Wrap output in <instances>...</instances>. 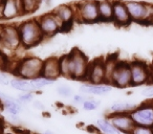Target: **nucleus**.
Wrapping results in <instances>:
<instances>
[{
	"label": "nucleus",
	"mask_w": 153,
	"mask_h": 134,
	"mask_svg": "<svg viewBox=\"0 0 153 134\" xmlns=\"http://www.w3.org/2000/svg\"><path fill=\"white\" fill-rule=\"evenodd\" d=\"M137 105L126 101H115L109 107V113H130Z\"/></svg>",
	"instance_id": "aec40b11"
},
{
	"label": "nucleus",
	"mask_w": 153,
	"mask_h": 134,
	"mask_svg": "<svg viewBox=\"0 0 153 134\" xmlns=\"http://www.w3.org/2000/svg\"><path fill=\"white\" fill-rule=\"evenodd\" d=\"M130 134H153V128L144 127V126H135Z\"/></svg>",
	"instance_id": "2f4dec72"
},
{
	"label": "nucleus",
	"mask_w": 153,
	"mask_h": 134,
	"mask_svg": "<svg viewBox=\"0 0 153 134\" xmlns=\"http://www.w3.org/2000/svg\"><path fill=\"white\" fill-rule=\"evenodd\" d=\"M56 92L59 96L61 98H72V96L74 94V89L70 87L69 85L67 84H59V85L56 87Z\"/></svg>",
	"instance_id": "bb28decb"
},
{
	"label": "nucleus",
	"mask_w": 153,
	"mask_h": 134,
	"mask_svg": "<svg viewBox=\"0 0 153 134\" xmlns=\"http://www.w3.org/2000/svg\"><path fill=\"white\" fill-rule=\"evenodd\" d=\"M41 76L45 79L56 82L60 77V68H59V58L49 57L43 60V66Z\"/></svg>",
	"instance_id": "f3484780"
},
{
	"label": "nucleus",
	"mask_w": 153,
	"mask_h": 134,
	"mask_svg": "<svg viewBox=\"0 0 153 134\" xmlns=\"http://www.w3.org/2000/svg\"><path fill=\"white\" fill-rule=\"evenodd\" d=\"M2 4H3V0H0V20H1V12H2Z\"/></svg>",
	"instance_id": "4c0bfd02"
},
{
	"label": "nucleus",
	"mask_w": 153,
	"mask_h": 134,
	"mask_svg": "<svg viewBox=\"0 0 153 134\" xmlns=\"http://www.w3.org/2000/svg\"><path fill=\"white\" fill-rule=\"evenodd\" d=\"M98 12L100 22H112L113 0H98Z\"/></svg>",
	"instance_id": "a211bd4d"
},
{
	"label": "nucleus",
	"mask_w": 153,
	"mask_h": 134,
	"mask_svg": "<svg viewBox=\"0 0 153 134\" xmlns=\"http://www.w3.org/2000/svg\"><path fill=\"white\" fill-rule=\"evenodd\" d=\"M24 15V10L22 7L21 0H3L2 12H1V20L11 21L18 17Z\"/></svg>",
	"instance_id": "2eb2a0df"
},
{
	"label": "nucleus",
	"mask_w": 153,
	"mask_h": 134,
	"mask_svg": "<svg viewBox=\"0 0 153 134\" xmlns=\"http://www.w3.org/2000/svg\"><path fill=\"white\" fill-rule=\"evenodd\" d=\"M89 98H91V96H85V94L83 93H74V96H72L71 100H72V103H74V105H76V106H82L83 105V103L85 102L86 100H88Z\"/></svg>",
	"instance_id": "7c9ffc66"
},
{
	"label": "nucleus",
	"mask_w": 153,
	"mask_h": 134,
	"mask_svg": "<svg viewBox=\"0 0 153 134\" xmlns=\"http://www.w3.org/2000/svg\"><path fill=\"white\" fill-rule=\"evenodd\" d=\"M1 103L4 107V111L10 115H19L23 111L24 105H22L17 98H14L12 96H10L7 100Z\"/></svg>",
	"instance_id": "6ab92c4d"
},
{
	"label": "nucleus",
	"mask_w": 153,
	"mask_h": 134,
	"mask_svg": "<svg viewBox=\"0 0 153 134\" xmlns=\"http://www.w3.org/2000/svg\"><path fill=\"white\" fill-rule=\"evenodd\" d=\"M1 32H2V24H0V38H1Z\"/></svg>",
	"instance_id": "ea45409f"
},
{
	"label": "nucleus",
	"mask_w": 153,
	"mask_h": 134,
	"mask_svg": "<svg viewBox=\"0 0 153 134\" xmlns=\"http://www.w3.org/2000/svg\"><path fill=\"white\" fill-rule=\"evenodd\" d=\"M59 68H60V75H61V77L68 80H71L70 69H69V60H68L67 53L59 57Z\"/></svg>",
	"instance_id": "393cba45"
},
{
	"label": "nucleus",
	"mask_w": 153,
	"mask_h": 134,
	"mask_svg": "<svg viewBox=\"0 0 153 134\" xmlns=\"http://www.w3.org/2000/svg\"><path fill=\"white\" fill-rule=\"evenodd\" d=\"M53 83H55L53 81L45 79L42 76H40V77L36 78V79H34V80H30V84H32L33 91L34 92L39 91V90L43 89V88L47 87V86H49V85H53Z\"/></svg>",
	"instance_id": "a878e982"
},
{
	"label": "nucleus",
	"mask_w": 153,
	"mask_h": 134,
	"mask_svg": "<svg viewBox=\"0 0 153 134\" xmlns=\"http://www.w3.org/2000/svg\"><path fill=\"white\" fill-rule=\"evenodd\" d=\"M85 82L91 84H107L104 58H97L90 61Z\"/></svg>",
	"instance_id": "9b49d317"
},
{
	"label": "nucleus",
	"mask_w": 153,
	"mask_h": 134,
	"mask_svg": "<svg viewBox=\"0 0 153 134\" xmlns=\"http://www.w3.org/2000/svg\"><path fill=\"white\" fill-rule=\"evenodd\" d=\"M131 70V87H140L151 83V67L140 60L129 62Z\"/></svg>",
	"instance_id": "423d86ee"
},
{
	"label": "nucleus",
	"mask_w": 153,
	"mask_h": 134,
	"mask_svg": "<svg viewBox=\"0 0 153 134\" xmlns=\"http://www.w3.org/2000/svg\"><path fill=\"white\" fill-rule=\"evenodd\" d=\"M140 94L146 98H153V83L145 85L140 91Z\"/></svg>",
	"instance_id": "72a5a7b5"
},
{
	"label": "nucleus",
	"mask_w": 153,
	"mask_h": 134,
	"mask_svg": "<svg viewBox=\"0 0 153 134\" xmlns=\"http://www.w3.org/2000/svg\"><path fill=\"white\" fill-rule=\"evenodd\" d=\"M113 86L110 84H91L83 82L79 87V92L88 96H106L112 91Z\"/></svg>",
	"instance_id": "dca6fc26"
},
{
	"label": "nucleus",
	"mask_w": 153,
	"mask_h": 134,
	"mask_svg": "<svg viewBox=\"0 0 153 134\" xmlns=\"http://www.w3.org/2000/svg\"><path fill=\"white\" fill-rule=\"evenodd\" d=\"M18 30L21 47L24 50L34 48L45 40L39 27L37 18H30L20 22L18 24Z\"/></svg>",
	"instance_id": "f03ea898"
},
{
	"label": "nucleus",
	"mask_w": 153,
	"mask_h": 134,
	"mask_svg": "<svg viewBox=\"0 0 153 134\" xmlns=\"http://www.w3.org/2000/svg\"><path fill=\"white\" fill-rule=\"evenodd\" d=\"M17 98L20 101L22 105H27L30 103H33L34 101V92H21L18 94Z\"/></svg>",
	"instance_id": "c85d7f7f"
},
{
	"label": "nucleus",
	"mask_w": 153,
	"mask_h": 134,
	"mask_svg": "<svg viewBox=\"0 0 153 134\" xmlns=\"http://www.w3.org/2000/svg\"><path fill=\"white\" fill-rule=\"evenodd\" d=\"M106 117L122 134H130L135 127L130 113H108Z\"/></svg>",
	"instance_id": "ddd939ff"
},
{
	"label": "nucleus",
	"mask_w": 153,
	"mask_h": 134,
	"mask_svg": "<svg viewBox=\"0 0 153 134\" xmlns=\"http://www.w3.org/2000/svg\"><path fill=\"white\" fill-rule=\"evenodd\" d=\"M43 134H55V132H53L51 130H46Z\"/></svg>",
	"instance_id": "58836bf2"
},
{
	"label": "nucleus",
	"mask_w": 153,
	"mask_h": 134,
	"mask_svg": "<svg viewBox=\"0 0 153 134\" xmlns=\"http://www.w3.org/2000/svg\"><path fill=\"white\" fill-rule=\"evenodd\" d=\"M33 107H34L35 109H38V110H44L45 109V105L43 104L41 101H38V100H34L32 103Z\"/></svg>",
	"instance_id": "c9c22d12"
},
{
	"label": "nucleus",
	"mask_w": 153,
	"mask_h": 134,
	"mask_svg": "<svg viewBox=\"0 0 153 134\" xmlns=\"http://www.w3.org/2000/svg\"><path fill=\"white\" fill-rule=\"evenodd\" d=\"M96 126L102 134H122L120 131H117L112 124L109 121L107 117H100L97 119Z\"/></svg>",
	"instance_id": "5701e85b"
},
{
	"label": "nucleus",
	"mask_w": 153,
	"mask_h": 134,
	"mask_svg": "<svg viewBox=\"0 0 153 134\" xmlns=\"http://www.w3.org/2000/svg\"><path fill=\"white\" fill-rule=\"evenodd\" d=\"M152 103H153V101H152Z\"/></svg>",
	"instance_id": "a19ab883"
},
{
	"label": "nucleus",
	"mask_w": 153,
	"mask_h": 134,
	"mask_svg": "<svg viewBox=\"0 0 153 134\" xmlns=\"http://www.w3.org/2000/svg\"><path fill=\"white\" fill-rule=\"evenodd\" d=\"M10 63H11V60L9 59V57L2 50H0V70L9 71Z\"/></svg>",
	"instance_id": "c756f323"
},
{
	"label": "nucleus",
	"mask_w": 153,
	"mask_h": 134,
	"mask_svg": "<svg viewBox=\"0 0 153 134\" xmlns=\"http://www.w3.org/2000/svg\"><path fill=\"white\" fill-rule=\"evenodd\" d=\"M0 45L7 50L17 51L21 47L18 25L15 24H2V32L0 38Z\"/></svg>",
	"instance_id": "0eeeda50"
},
{
	"label": "nucleus",
	"mask_w": 153,
	"mask_h": 134,
	"mask_svg": "<svg viewBox=\"0 0 153 134\" xmlns=\"http://www.w3.org/2000/svg\"><path fill=\"white\" fill-rule=\"evenodd\" d=\"M119 61H120V59L117 58V56H115V55H110L104 59L105 75H106V83L107 84H110L112 73H113V71H114Z\"/></svg>",
	"instance_id": "4be33fe9"
},
{
	"label": "nucleus",
	"mask_w": 153,
	"mask_h": 134,
	"mask_svg": "<svg viewBox=\"0 0 153 134\" xmlns=\"http://www.w3.org/2000/svg\"><path fill=\"white\" fill-rule=\"evenodd\" d=\"M69 60V69L71 80L85 82L90 60L79 48H72L67 53Z\"/></svg>",
	"instance_id": "7ed1b4c3"
},
{
	"label": "nucleus",
	"mask_w": 153,
	"mask_h": 134,
	"mask_svg": "<svg viewBox=\"0 0 153 134\" xmlns=\"http://www.w3.org/2000/svg\"><path fill=\"white\" fill-rule=\"evenodd\" d=\"M110 85L119 89L131 87V70L129 62L120 60L112 73Z\"/></svg>",
	"instance_id": "6e6552de"
},
{
	"label": "nucleus",
	"mask_w": 153,
	"mask_h": 134,
	"mask_svg": "<svg viewBox=\"0 0 153 134\" xmlns=\"http://www.w3.org/2000/svg\"><path fill=\"white\" fill-rule=\"evenodd\" d=\"M7 121H9V124L15 126V127H18V126H20L22 124V119L20 118L19 115H10L9 114Z\"/></svg>",
	"instance_id": "f704fd0d"
},
{
	"label": "nucleus",
	"mask_w": 153,
	"mask_h": 134,
	"mask_svg": "<svg viewBox=\"0 0 153 134\" xmlns=\"http://www.w3.org/2000/svg\"><path fill=\"white\" fill-rule=\"evenodd\" d=\"M10 87L13 88L14 90H18L21 92H34L30 80H25L18 77L12 78Z\"/></svg>",
	"instance_id": "412c9836"
},
{
	"label": "nucleus",
	"mask_w": 153,
	"mask_h": 134,
	"mask_svg": "<svg viewBox=\"0 0 153 134\" xmlns=\"http://www.w3.org/2000/svg\"><path fill=\"white\" fill-rule=\"evenodd\" d=\"M22 7L24 10V15H32L43 3V0H21Z\"/></svg>",
	"instance_id": "b1692460"
},
{
	"label": "nucleus",
	"mask_w": 153,
	"mask_h": 134,
	"mask_svg": "<svg viewBox=\"0 0 153 134\" xmlns=\"http://www.w3.org/2000/svg\"><path fill=\"white\" fill-rule=\"evenodd\" d=\"M135 126L153 128V103L146 102L137 105L130 112Z\"/></svg>",
	"instance_id": "1a4fd4ad"
},
{
	"label": "nucleus",
	"mask_w": 153,
	"mask_h": 134,
	"mask_svg": "<svg viewBox=\"0 0 153 134\" xmlns=\"http://www.w3.org/2000/svg\"><path fill=\"white\" fill-rule=\"evenodd\" d=\"M132 22L146 25L149 11V2L144 0H127L125 1Z\"/></svg>",
	"instance_id": "9d476101"
},
{
	"label": "nucleus",
	"mask_w": 153,
	"mask_h": 134,
	"mask_svg": "<svg viewBox=\"0 0 153 134\" xmlns=\"http://www.w3.org/2000/svg\"><path fill=\"white\" fill-rule=\"evenodd\" d=\"M11 76L10 73L7 70H0V85L2 86H10L11 84Z\"/></svg>",
	"instance_id": "473e14b6"
},
{
	"label": "nucleus",
	"mask_w": 153,
	"mask_h": 134,
	"mask_svg": "<svg viewBox=\"0 0 153 134\" xmlns=\"http://www.w3.org/2000/svg\"><path fill=\"white\" fill-rule=\"evenodd\" d=\"M37 21L45 40L53 38L57 34L63 32V24L59 18L53 13V11L41 15L40 17L37 18Z\"/></svg>",
	"instance_id": "39448f33"
},
{
	"label": "nucleus",
	"mask_w": 153,
	"mask_h": 134,
	"mask_svg": "<svg viewBox=\"0 0 153 134\" xmlns=\"http://www.w3.org/2000/svg\"><path fill=\"white\" fill-rule=\"evenodd\" d=\"M3 129H4L3 121H0V134H4V133H3Z\"/></svg>",
	"instance_id": "e433bc0d"
},
{
	"label": "nucleus",
	"mask_w": 153,
	"mask_h": 134,
	"mask_svg": "<svg viewBox=\"0 0 153 134\" xmlns=\"http://www.w3.org/2000/svg\"><path fill=\"white\" fill-rule=\"evenodd\" d=\"M43 59L36 56H24L16 60L14 65L10 64L9 73L18 78L25 80H34L40 77L42 71Z\"/></svg>",
	"instance_id": "f257e3e1"
},
{
	"label": "nucleus",
	"mask_w": 153,
	"mask_h": 134,
	"mask_svg": "<svg viewBox=\"0 0 153 134\" xmlns=\"http://www.w3.org/2000/svg\"><path fill=\"white\" fill-rule=\"evenodd\" d=\"M101 102L99 100H96L94 98H89L88 100H86L85 102L82 105V108H83L84 111H96L97 109L100 107Z\"/></svg>",
	"instance_id": "cd10ccee"
},
{
	"label": "nucleus",
	"mask_w": 153,
	"mask_h": 134,
	"mask_svg": "<svg viewBox=\"0 0 153 134\" xmlns=\"http://www.w3.org/2000/svg\"><path fill=\"white\" fill-rule=\"evenodd\" d=\"M53 13L63 24V32H68L76 21V9L74 4H61L53 10Z\"/></svg>",
	"instance_id": "f8f14e48"
},
{
	"label": "nucleus",
	"mask_w": 153,
	"mask_h": 134,
	"mask_svg": "<svg viewBox=\"0 0 153 134\" xmlns=\"http://www.w3.org/2000/svg\"><path fill=\"white\" fill-rule=\"evenodd\" d=\"M112 22L119 27H127L132 23L126 3L123 0H113Z\"/></svg>",
	"instance_id": "4468645a"
},
{
	"label": "nucleus",
	"mask_w": 153,
	"mask_h": 134,
	"mask_svg": "<svg viewBox=\"0 0 153 134\" xmlns=\"http://www.w3.org/2000/svg\"><path fill=\"white\" fill-rule=\"evenodd\" d=\"M74 5L78 22L84 24H96L100 22L98 0H81Z\"/></svg>",
	"instance_id": "20e7f679"
}]
</instances>
